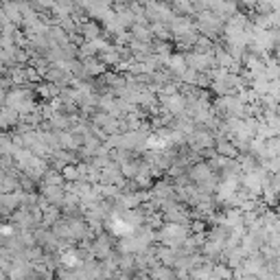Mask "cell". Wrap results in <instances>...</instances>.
I'll return each instance as SVG.
<instances>
[{
    "label": "cell",
    "instance_id": "6da1fadb",
    "mask_svg": "<svg viewBox=\"0 0 280 280\" xmlns=\"http://www.w3.org/2000/svg\"><path fill=\"white\" fill-rule=\"evenodd\" d=\"M197 26H199V31H204L206 37H212V35H217V33L221 31L223 18L217 16V13L210 11V9L199 11V16H197Z\"/></svg>",
    "mask_w": 280,
    "mask_h": 280
},
{
    "label": "cell",
    "instance_id": "7a4b0ae2",
    "mask_svg": "<svg viewBox=\"0 0 280 280\" xmlns=\"http://www.w3.org/2000/svg\"><path fill=\"white\" fill-rule=\"evenodd\" d=\"M164 105H166V110L171 112V114H182V112L186 110V101L179 95H171V97H166L164 99Z\"/></svg>",
    "mask_w": 280,
    "mask_h": 280
},
{
    "label": "cell",
    "instance_id": "3957f363",
    "mask_svg": "<svg viewBox=\"0 0 280 280\" xmlns=\"http://www.w3.org/2000/svg\"><path fill=\"white\" fill-rule=\"evenodd\" d=\"M191 145L195 147V149H206V147H212L215 145V140L208 131H197V134L191 136Z\"/></svg>",
    "mask_w": 280,
    "mask_h": 280
},
{
    "label": "cell",
    "instance_id": "277c9868",
    "mask_svg": "<svg viewBox=\"0 0 280 280\" xmlns=\"http://www.w3.org/2000/svg\"><path fill=\"white\" fill-rule=\"evenodd\" d=\"M217 151H219V156H223V158H237L235 145L225 143V140H217Z\"/></svg>",
    "mask_w": 280,
    "mask_h": 280
},
{
    "label": "cell",
    "instance_id": "5b68a950",
    "mask_svg": "<svg viewBox=\"0 0 280 280\" xmlns=\"http://www.w3.org/2000/svg\"><path fill=\"white\" fill-rule=\"evenodd\" d=\"M79 175H81V169H79V166H64V179L77 182Z\"/></svg>",
    "mask_w": 280,
    "mask_h": 280
},
{
    "label": "cell",
    "instance_id": "8992f818",
    "mask_svg": "<svg viewBox=\"0 0 280 280\" xmlns=\"http://www.w3.org/2000/svg\"><path fill=\"white\" fill-rule=\"evenodd\" d=\"M215 55H217L219 66H223V68H228V66H232V55H230V53H225V51H217Z\"/></svg>",
    "mask_w": 280,
    "mask_h": 280
},
{
    "label": "cell",
    "instance_id": "52a82bcc",
    "mask_svg": "<svg viewBox=\"0 0 280 280\" xmlns=\"http://www.w3.org/2000/svg\"><path fill=\"white\" fill-rule=\"evenodd\" d=\"M193 232H204V223L202 221H195V223H193Z\"/></svg>",
    "mask_w": 280,
    "mask_h": 280
},
{
    "label": "cell",
    "instance_id": "ba28073f",
    "mask_svg": "<svg viewBox=\"0 0 280 280\" xmlns=\"http://www.w3.org/2000/svg\"><path fill=\"white\" fill-rule=\"evenodd\" d=\"M278 116H280V108H278Z\"/></svg>",
    "mask_w": 280,
    "mask_h": 280
}]
</instances>
